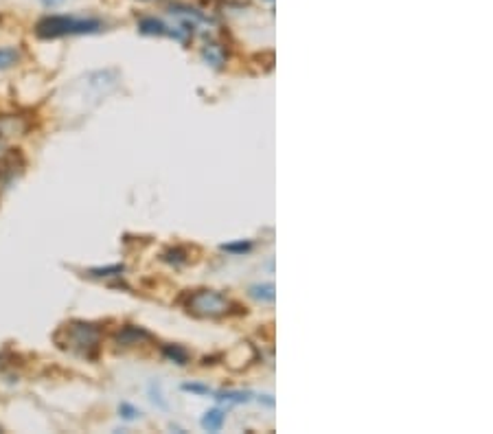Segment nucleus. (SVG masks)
Instances as JSON below:
<instances>
[{"label":"nucleus","instance_id":"14","mask_svg":"<svg viewBox=\"0 0 493 434\" xmlns=\"http://www.w3.org/2000/svg\"><path fill=\"white\" fill-rule=\"evenodd\" d=\"M162 259H165L167 264H176V266H180V264H186V262H189V259L184 257V250H180V248L167 250Z\"/></svg>","mask_w":493,"mask_h":434},{"label":"nucleus","instance_id":"18","mask_svg":"<svg viewBox=\"0 0 493 434\" xmlns=\"http://www.w3.org/2000/svg\"><path fill=\"white\" fill-rule=\"evenodd\" d=\"M61 3H64V0H42V5H44L47 9H53V7H57Z\"/></svg>","mask_w":493,"mask_h":434},{"label":"nucleus","instance_id":"16","mask_svg":"<svg viewBox=\"0 0 493 434\" xmlns=\"http://www.w3.org/2000/svg\"><path fill=\"white\" fill-rule=\"evenodd\" d=\"M119 412H121V417L127 419V421H132V419L141 417V410L134 408L132 404H121V406H119Z\"/></svg>","mask_w":493,"mask_h":434},{"label":"nucleus","instance_id":"1","mask_svg":"<svg viewBox=\"0 0 493 434\" xmlns=\"http://www.w3.org/2000/svg\"><path fill=\"white\" fill-rule=\"evenodd\" d=\"M101 338L103 332L99 324L85 320H71L53 334V340L61 351L83 360H97L101 351Z\"/></svg>","mask_w":493,"mask_h":434},{"label":"nucleus","instance_id":"19","mask_svg":"<svg viewBox=\"0 0 493 434\" xmlns=\"http://www.w3.org/2000/svg\"><path fill=\"white\" fill-rule=\"evenodd\" d=\"M143 3H149V0H143Z\"/></svg>","mask_w":493,"mask_h":434},{"label":"nucleus","instance_id":"6","mask_svg":"<svg viewBox=\"0 0 493 434\" xmlns=\"http://www.w3.org/2000/svg\"><path fill=\"white\" fill-rule=\"evenodd\" d=\"M224 421H226V412L220 408H213L202 417V428L208 432H218V430H222Z\"/></svg>","mask_w":493,"mask_h":434},{"label":"nucleus","instance_id":"4","mask_svg":"<svg viewBox=\"0 0 493 434\" xmlns=\"http://www.w3.org/2000/svg\"><path fill=\"white\" fill-rule=\"evenodd\" d=\"M147 340H152V334L143 327H136V324H125L114 334V344L117 346H134V344H143Z\"/></svg>","mask_w":493,"mask_h":434},{"label":"nucleus","instance_id":"10","mask_svg":"<svg viewBox=\"0 0 493 434\" xmlns=\"http://www.w3.org/2000/svg\"><path fill=\"white\" fill-rule=\"evenodd\" d=\"M20 61V51L13 47H0V71L11 69L13 64Z\"/></svg>","mask_w":493,"mask_h":434},{"label":"nucleus","instance_id":"2","mask_svg":"<svg viewBox=\"0 0 493 434\" xmlns=\"http://www.w3.org/2000/svg\"><path fill=\"white\" fill-rule=\"evenodd\" d=\"M103 29V23L97 18L81 16H44L35 23V35L40 40H57L66 35H93Z\"/></svg>","mask_w":493,"mask_h":434},{"label":"nucleus","instance_id":"8","mask_svg":"<svg viewBox=\"0 0 493 434\" xmlns=\"http://www.w3.org/2000/svg\"><path fill=\"white\" fill-rule=\"evenodd\" d=\"M162 356L171 362H176V364H186L189 362V351L184 349V346L180 344H167L162 346Z\"/></svg>","mask_w":493,"mask_h":434},{"label":"nucleus","instance_id":"12","mask_svg":"<svg viewBox=\"0 0 493 434\" xmlns=\"http://www.w3.org/2000/svg\"><path fill=\"white\" fill-rule=\"evenodd\" d=\"M125 272V266L117 264V266H105V268H93L88 270L90 276H97V278H103V276H121Z\"/></svg>","mask_w":493,"mask_h":434},{"label":"nucleus","instance_id":"5","mask_svg":"<svg viewBox=\"0 0 493 434\" xmlns=\"http://www.w3.org/2000/svg\"><path fill=\"white\" fill-rule=\"evenodd\" d=\"M202 57L210 64L213 69H222V66H224V61H226V53H224V49H222L220 45H213V42L202 49Z\"/></svg>","mask_w":493,"mask_h":434},{"label":"nucleus","instance_id":"7","mask_svg":"<svg viewBox=\"0 0 493 434\" xmlns=\"http://www.w3.org/2000/svg\"><path fill=\"white\" fill-rule=\"evenodd\" d=\"M138 31L143 35H165V33H169L167 25L160 23V20H156V18H143L138 23Z\"/></svg>","mask_w":493,"mask_h":434},{"label":"nucleus","instance_id":"13","mask_svg":"<svg viewBox=\"0 0 493 434\" xmlns=\"http://www.w3.org/2000/svg\"><path fill=\"white\" fill-rule=\"evenodd\" d=\"M18 132V119L16 117H0V139L11 136Z\"/></svg>","mask_w":493,"mask_h":434},{"label":"nucleus","instance_id":"17","mask_svg":"<svg viewBox=\"0 0 493 434\" xmlns=\"http://www.w3.org/2000/svg\"><path fill=\"white\" fill-rule=\"evenodd\" d=\"M182 390H186V393H196V395H210V388L204 386V384H196V382H186L182 384Z\"/></svg>","mask_w":493,"mask_h":434},{"label":"nucleus","instance_id":"3","mask_svg":"<svg viewBox=\"0 0 493 434\" xmlns=\"http://www.w3.org/2000/svg\"><path fill=\"white\" fill-rule=\"evenodd\" d=\"M184 310L196 318H222L232 312V300L218 290H198L186 296Z\"/></svg>","mask_w":493,"mask_h":434},{"label":"nucleus","instance_id":"15","mask_svg":"<svg viewBox=\"0 0 493 434\" xmlns=\"http://www.w3.org/2000/svg\"><path fill=\"white\" fill-rule=\"evenodd\" d=\"M222 250H226V252H234V254H244V252H250L252 250V244L250 242H237V244H224L222 246Z\"/></svg>","mask_w":493,"mask_h":434},{"label":"nucleus","instance_id":"9","mask_svg":"<svg viewBox=\"0 0 493 434\" xmlns=\"http://www.w3.org/2000/svg\"><path fill=\"white\" fill-rule=\"evenodd\" d=\"M250 296L254 300H261V303H274L276 292H274L272 283H259V286H252L250 288Z\"/></svg>","mask_w":493,"mask_h":434},{"label":"nucleus","instance_id":"11","mask_svg":"<svg viewBox=\"0 0 493 434\" xmlns=\"http://www.w3.org/2000/svg\"><path fill=\"white\" fill-rule=\"evenodd\" d=\"M252 393H242V390H224V393H218L215 399L220 401H234V404H246L250 401Z\"/></svg>","mask_w":493,"mask_h":434}]
</instances>
